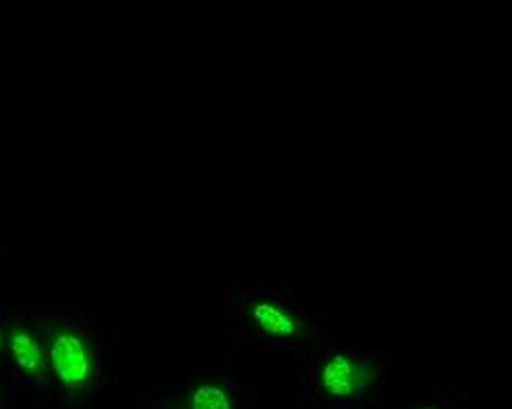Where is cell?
Masks as SVG:
<instances>
[{"label":"cell","mask_w":512,"mask_h":409,"mask_svg":"<svg viewBox=\"0 0 512 409\" xmlns=\"http://www.w3.org/2000/svg\"><path fill=\"white\" fill-rule=\"evenodd\" d=\"M51 366L66 388H81L92 375V357L86 342L75 333H57L51 342Z\"/></svg>","instance_id":"cell-1"},{"label":"cell","mask_w":512,"mask_h":409,"mask_svg":"<svg viewBox=\"0 0 512 409\" xmlns=\"http://www.w3.org/2000/svg\"><path fill=\"white\" fill-rule=\"evenodd\" d=\"M375 381V368L368 361H357L348 355H333L322 366L320 383L327 394L346 399L364 392Z\"/></svg>","instance_id":"cell-2"},{"label":"cell","mask_w":512,"mask_h":409,"mask_svg":"<svg viewBox=\"0 0 512 409\" xmlns=\"http://www.w3.org/2000/svg\"><path fill=\"white\" fill-rule=\"evenodd\" d=\"M252 320L263 333L272 337H292L300 326L292 313L274 302H256L252 307Z\"/></svg>","instance_id":"cell-3"},{"label":"cell","mask_w":512,"mask_h":409,"mask_svg":"<svg viewBox=\"0 0 512 409\" xmlns=\"http://www.w3.org/2000/svg\"><path fill=\"white\" fill-rule=\"evenodd\" d=\"M9 348L20 370H25L27 375H40L44 368V353L36 337L27 331L16 329L9 337Z\"/></svg>","instance_id":"cell-4"},{"label":"cell","mask_w":512,"mask_h":409,"mask_svg":"<svg viewBox=\"0 0 512 409\" xmlns=\"http://www.w3.org/2000/svg\"><path fill=\"white\" fill-rule=\"evenodd\" d=\"M191 409H232L230 394L213 383H204L191 394Z\"/></svg>","instance_id":"cell-5"},{"label":"cell","mask_w":512,"mask_h":409,"mask_svg":"<svg viewBox=\"0 0 512 409\" xmlns=\"http://www.w3.org/2000/svg\"><path fill=\"white\" fill-rule=\"evenodd\" d=\"M0 348H3V333H0Z\"/></svg>","instance_id":"cell-6"},{"label":"cell","mask_w":512,"mask_h":409,"mask_svg":"<svg viewBox=\"0 0 512 409\" xmlns=\"http://www.w3.org/2000/svg\"><path fill=\"white\" fill-rule=\"evenodd\" d=\"M425 409H432V407H425Z\"/></svg>","instance_id":"cell-7"}]
</instances>
